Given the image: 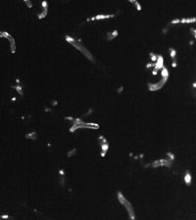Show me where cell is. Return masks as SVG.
<instances>
[{
	"label": "cell",
	"instance_id": "1",
	"mask_svg": "<svg viewBox=\"0 0 196 220\" xmlns=\"http://www.w3.org/2000/svg\"><path fill=\"white\" fill-rule=\"evenodd\" d=\"M65 39H66V41H67L68 43H70L73 47H75V49L79 50L86 59H88V60L91 61V62H94V58H93L92 54H91V53L87 50V49L82 44L81 40H77V39H75L74 37H72V36H70V35H66V36H65Z\"/></svg>",
	"mask_w": 196,
	"mask_h": 220
},
{
	"label": "cell",
	"instance_id": "2",
	"mask_svg": "<svg viewBox=\"0 0 196 220\" xmlns=\"http://www.w3.org/2000/svg\"><path fill=\"white\" fill-rule=\"evenodd\" d=\"M118 200H119V202H120V204H121L122 205H124V206L126 207V209H127V211H128V213H129L130 218H131V219H134V218H135V214H134V211H133V208H132L131 204L125 198V196L122 195L120 191L118 192Z\"/></svg>",
	"mask_w": 196,
	"mask_h": 220
},
{
	"label": "cell",
	"instance_id": "3",
	"mask_svg": "<svg viewBox=\"0 0 196 220\" xmlns=\"http://www.w3.org/2000/svg\"><path fill=\"white\" fill-rule=\"evenodd\" d=\"M0 37H2L4 39H7L10 42V50H11V53L14 54L16 52V42H15L14 37L11 34H9L8 32H6V31H0Z\"/></svg>",
	"mask_w": 196,
	"mask_h": 220
},
{
	"label": "cell",
	"instance_id": "4",
	"mask_svg": "<svg viewBox=\"0 0 196 220\" xmlns=\"http://www.w3.org/2000/svg\"><path fill=\"white\" fill-rule=\"evenodd\" d=\"M162 77V76H161ZM168 81V77H162L158 82L156 83H147V86H148L150 91H158L161 88H163V86H165V84Z\"/></svg>",
	"mask_w": 196,
	"mask_h": 220
},
{
	"label": "cell",
	"instance_id": "5",
	"mask_svg": "<svg viewBox=\"0 0 196 220\" xmlns=\"http://www.w3.org/2000/svg\"><path fill=\"white\" fill-rule=\"evenodd\" d=\"M164 67V58L160 55H158V58H157V61L155 62L154 64V67H153V69H152V75L153 76H156L157 73L159 72V70H161V68Z\"/></svg>",
	"mask_w": 196,
	"mask_h": 220
},
{
	"label": "cell",
	"instance_id": "6",
	"mask_svg": "<svg viewBox=\"0 0 196 220\" xmlns=\"http://www.w3.org/2000/svg\"><path fill=\"white\" fill-rule=\"evenodd\" d=\"M159 166H167V167H171L172 166V160L167 159H158L156 161H154L152 163V167L153 168H157Z\"/></svg>",
	"mask_w": 196,
	"mask_h": 220
},
{
	"label": "cell",
	"instance_id": "7",
	"mask_svg": "<svg viewBox=\"0 0 196 220\" xmlns=\"http://www.w3.org/2000/svg\"><path fill=\"white\" fill-rule=\"evenodd\" d=\"M41 6H42V11L37 14V19L38 20H42V19H45L47 14H48V2L46 0H43L41 2Z\"/></svg>",
	"mask_w": 196,
	"mask_h": 220
},
{
	"label": "cell",
	"instance_id": "8",
	"mask_svg": "<svg viewBox=\"0 0 196 220\" xmlns=\"http://www.w3.org/2000/svg\"><path fill=\"white\" fill-rule=\"evenodd\" d=\"M99 139L102 140L101 143H100V147H101V157H105L106 154H107V151H108V149H109V144H108L107 140H106L103 136H100Z\"/></svg>",
	"mask_w": 196,
	"mask_h": 220
},
{
	"label": "cell",
	"instance_id": "9",
	"mask_svg": "<svg viewBox=\"0 0 196 220\" xmlns=\"http://www.w3.org/2000/svg\"><path fill=\"white\" fill-rule=\"evenodd\" d=\"M169 54L172 58V60H173V63H172V67L173 68H176L178 66L177 64V50L174 48V47H170L169 48Z\"/></svg>",
	"mask_w": 196,
	"mask_h": 220
},
{
	"label": "cell",
	"instance_id": "10",
	"mask_svg": "<svg viewBox=\"0 0 196 220\" xmlns=\"http://www.w3.org/2000/svg\"><path fill=\"white\" fill-rule=\"evenodd\" d=\"M116 15L115 14H99V15H96L94 16L95 21H101V20H107V19H111L114 18Z\"/></svg>",
	"mask_w": 196,
	"mask_h": 220
},
{
	"label": "cell",
	"instance_id": "11",
	"mask_svg": "<svg viewBox=\"0 0 196 220\" xmlns=\"http://www.w3.org/2000/svg\"><path fill=\"white\" fill-rule=\"evenodd\" d=\"M118 35H119L118 30L110 31V32H108V33L106 34V40H107V41H112V40H114Z\"/></svg>",
	"mask_w": 196,
	"mask_h": 220
},
{
	"label": "cell",
	"instance_id": "12",
	"mask_svg": "<svg viewBox=\"0 0 196 220\" xmlns=\"http://www.w3.org/2000/svg\"><path fill=\"white\" fill-rule=\"evenodd\" d=\"M180 23H192L196 22V19L194 17L193 18H182V19H180Z\"/></svg>",
	"mask_w": 196,
	"mask_h": 220
},
{
	"label": "cell",
	"instance_id": "13",
	"mask_svg": "<svg viewBox=\"0 0 196 220\" xmlns=\"http://www.w3.org/2000/svg\"><path fill=\"white\" fill-rule=\"evenodd\" d=\"M161 76L162 77H168L169 78V70L167 69L166 67H163L161 68Z\"/></svg>",
	"mask_w": 196,
	"mask_h": 220
},
{
	"label": "cell",
	"instance_id": "14",
	"mask_svg": "<svg viewBox=\"0 0 196 220\" xmlns=\"http://www.w3.org/2000/svg\"><path fill=\"white\" fill-rule=\"evenodd\" d=\"M191 179H192V178H191V175H190V173L187 171V172L185 173V175H184V182H185L187 185H190Z\"/></svg>",
	"mask_w": 196,
	"mask_h": 220
},
{
	"label": "cell",
	"instance_id": "15",
	"mask_svg": "<svg viewBox=\"0 0 196 220\" xmlns=\"http://www.w3.org/2000/svg\"><path fill=\"white\" fill-rule=\"evenodd\" d=\"M12 88H14V89L18 92V94H19L20 96H23V95H24V92H23V88H22V86H20V85H16V86H12Z\"/></svg>",
	"mask_w": 196,
	"mask_h": 220
},
{
	"label": "cell",
	"instance_id": "16",
	"mask_svg": "<svg viewBox=\"0 0 196 220\" xmlns=\"http://www.w3.org/2000/svg\"><path fill=\"white\" fill-rule=\"evenodd\" d=\"M36 137H37V134H36L35 132L28 133V134L26 135V138H28V139H30V140H35V139H36Z\"/></svg>",
	"mask_w": 196,
	"mask_h": 220
},
{
	"label": "cell",
	"instance_id": "17",
	"mask_svg": "<svg viewBox=\"0 0 196 220\" xmlns=\"http://www.w3.org/2000/svg\"><path fill=\"white\" fill-rule=\"evenodd\" d=\"M133 5H134V7H135V9L138 11V12H140L141 10H142V7H141V5H140V3L137 1V0H136V1L133 3Z\"/></svg>",
	"mask_w": 196,
	"mask_h": 220
},
{
	"label": "cell",
	"instance_id": "18",
	"mask_svg": "<svg viewBox=\"0 0 196 220\" xmlns=\"http://www.w3.org/2000/svg\"><path fill=\"white\" fill-rule=\"evenodd\" d=\"M157 58H158L157 55H155L154 53H150V59H151V62L152 63H155L157 61Z\"/></svg>",
	"mask_w": 196,
	"mask_h": 220
},
{
	"label": "cell",
	"instance_id": "19",
	"mask_svg": "<svg viewBox=\"0 0 196 220\" xmlns=\"http://www.w3.org/2000/svg\"><path fill=\"white\" fill-rule=\"evenodd\" d=\"M23 1L26 3V5L28 6V8H33V2L31 0H23Z\"/></svg>",
	"mask_w": 196,
	"mask_h": 220
},
{
	"label": "cell",
	"instance_id": "20",
	"mask_svg": "<svg viewBox=\"0 0 196 220\" xmlns=\"http://www.w3.org/2000/svg\"><path fill=\"white\" fill-rule=\"evenodd\" d=\"M170 23L171 24H178V23H180V19H174L170 22Z\"/></svg>",
	"mask_w": 196,
	"mask_h": 220
},
{
	"label": "cell",
	"instance_id": "21",
	"mask_svg": "<svg viewBox=\"0 0 196 220\" xmlns=\"http://www.w3.org/2000/svg\"><path fill=\"white\" fill-rule=\"evenodd\" d=\"M154 64H155V63H152V62H151V63H148V64H146L145 68H151L154 67Z\"/></svg>",
	"mask_w": 196,
	"mask_h": 220
},
{
	"label": "cell",
	"instance_id": "22",
	"mask_svg": "<svg viewBox=\"0 0 196 220\" xmlns=\"http://www.w3.org/2000/svg\"><path fill=\"white\" fill-rule=\"evenodd\" d=\"M190 30H191V33L193 34V38H196V32H195V29H194V28H193V29L191 28V29H190Z\"/></svg>",
	"mask_w": 196,
	"mask_h": 220
},
{
	"label": "cell",
	"instance_id": "23",
	"mask_svg": "<svg viewBox=\"0 0 196 220\" xmlns=\"http://www.w3.org/2000/svg\"><path fill=\"white\" fill-rule=\"evenodd\" d=\"M122 90H124V86H121V87H119V89L117 90V92L120 94L121 92H122Z\"/></svg>",
	"mask_w": 196,
	"mask_h": 220
},
{
	"label": "cell",
	"instance_id": "24",
	"mask_svg": "<svg viewBox=\"0 0 196 220\" xmlns=\"http://www.w3.org/2000/svg\"><path fill=\"white\" fill-rule=\"evenodd\" d=\"M74 153H76V150H75V149H74V150H73L72 152H70V153L68 154V156H69V157H71V156H72V155H73Z\"/></svg>",
	"mask_w": 196,
	"mask_h": 220
},
{
	"label": "cell",
	"instance_id": "25",
	"mask_svg": "<svg viewBox=\"0 0 196 220\" xmlns=\"http://www.w3.org/2000/svg\"><path fill=\"white\" fill-rule=\"evenodd\" d=\"M167 31H168V28H165V29L162 30V33L165 34V33H167Z\"/></svg>",
	"mask_w": 196,
	"mask_h": 220
},
{
	"label": "cell",
	"instance_id": "26",
	"mask_svg": "<svg viewBox=\"0 0 196 220\" xmlns=\"http://www.w3.org/2000/svg\"><path fill=\"white\" fill-rule=\"evenodd\" d=\"M128 1H129L130 3H131V4H133V3L136 1V0H128Z\"/></svg>",
	"mask_w": 196,
	"mask_h": 220
},
{
	"label": "cell",
	"instance_id": "27",
	"mask_svg": "<svg viewBox=\"0 0 196 220\" xmlns=\"http://www.w3.org/2000/svg\"><path fill=\"white\" fill-rule=\"evenodd\" d=\"M57 104H58V103H57V101H53V102H52V105H53V106H56Z\"/></svg>",
	"mask_w": 196,
	"mask_h": 220
}]
</instances>
